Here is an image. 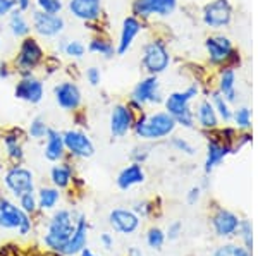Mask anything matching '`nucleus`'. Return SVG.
Here are the masks:
<instances>
[{
  "label": "nucleus",
  "mask_w": 258,
  "mask_h": 256,
  "mask_svg": "<svg viewBox=\"0 0 258 256\" xmlns=\"http://www.w3.org/2000/svg\"><path fill=\"white\" fill-rule=\"evenodd\" d=\"M135 134L140 139H162L165 136H169L176 129V121H174L172 115L167 112H157L153 115H141V119L135 121Z\"/></svg>",
  "instance_id": "nucleus-1"
},
{
  "label": "nucleus",
  "mask_w": 258,
  "mask_h": 256,
  "mask_svg": "<svg viewBox=\"0 0 258 256\" xmlns=\"http://www.w3.org/2000/svg\"><path fill=\"white\" fill-rule=\"evenodd\" d=\"M74 227H76V222H74L73 213H71L69 210H57V212L53 213V217L50 218L48 230L43 237L47 247L60 253L62 247L66 246V242L69 241V237L73 236Z\"/></svg>",
  "instance_id": "nucleus-2"
},
{
  "label": "nucleus",
  "mask_w": 258,
  "mask_h": 256,
  "mask_svg": "<svg viewBox=\"0 0 258 256\" xmlns=\"http://www.w3.org/2000/svg\"><path fill=\"white\" fill-rule=\"evenodd\" d=\"M45 59V50L35 36H26L19 43V50L14 60V71L21 77L31 76L35 69H38Z\"/></svg>",
  "instance_id": "nucleus-3"
},
{
  "label": "nucleus",
  "mask_w": 258,
  "mask_h": 256,
  "mask_svg": "<svg viewBox=\"0 0 258 256\" xmlns=\"http://www.w3.org/2000/svg\"><path fill=\"white\" fill-rule=\"evenodd\" d=\"M198 95L197 86H189L186 92H176L169 95V98L165 100V109L167 114L172 115L176 124H181L184 127H193L195 117L193 112L189 110V102Z\"/></svg>",
  "instance_id": "nucleus-4"
},
{
  "label": "nucleus",
  "mask_w": 258,
  "mask_h": 256,
  "mask_svg": "<svg viewBox=\"0 0 258 256\" xmlns=\"http://www.w3.org/2000/svg\"><path fill=\"white\" fill-rule=\"evenodd\" d=\"M0 227L7 230L18 229L21 236H26L31 230L30 215L24 213L19 206H16L7 198L0 196Z\"/></svg>",
  "instance_id": "nucleus-5"
},
{
  "label": "nucleus",
  "mask_w": 258,
  "mask_h": 256,
  "mask_svg": "<svg viewBox=\"0 0 258 256\" xmlns=\"http://www.w3.org/2000/svg\"><path fill=\"white\" fill-rule=\"evenodd\" d=\"M31 26L33 31L41 38H57L66 30V19L60 14L35 11L31 16Z\"/></svg>",
  "instance_id": "nucleus-6"
},
{
  "label": "nucleus",
  "mask_w": 258,
  "mask_h": 256,
  "mask_svg": "<svg viewBox=\"0 0 258 256\" xmlns=\"http://www.w3.org/2000/svg\"><path fill=\"white\" fill-rule=\"evenodd\" d=\"M4 184L16 198L23 196L24 193L35 191V177L33 172L26 167L21 165H14L4 176Z\"/></svg>",
  "instance_id": "nucleus-7"
},
{
  "label": "nucleus",
  "mask_w": 258,
  "mask_h": 256,
  "mask_svg": "<svg viewBox=\"0 0 258 256\" xmlns=\"http://www.w3.org/2000/svg\"><path fill=\"white\" fill-rule=\"evenodd\" d=\"M141 62H143V67L152 76H157V74L164 72L169 67L170 57L162 41H150L143 48V60Z\"/></svg>",
  "instance_id": "nucleus-8"
},
{
  "label": "nucleus",
  "mask_w": 258,
  "mask_h": 256,
  "mask_svg": "<svg viewBox=\"0 0 258 256\" xmlns=\"http://www.w3.org/2000/svg\"><path fill=\"white\" fill-rule=\"evenodd\" d=\"M66 151L76 158H90L95 153V144L90 136L78 129H68L62 133Z\"/></svg>",
  "instance_id": "nucleus-9"
},
{
  "label": "nucleus",
  "mask_w": 258,
  "mask_h": 256,
  "mask_svg": "<svg viewBox=\"0 0 258 256\" xmlns=\"http://www.w3.org/2000/svg\"><path fill=\"white\" fill-rule=\"evenodd\" d=\"M14 97L18 98V100L36 105V103H40L45 97L43 81L35 77V74L19 77V81L16 82V88H14Z\"/></svg>",
  "instance_id": "nucleus-10"
},
{
  "label": "nucleus",
  "mask_w": 258,
  "mask_h": 256,
  "mask_svg": "<svg viewBox=\"0 0 258 256\" xmlns=\"http://www.w3.org/2000/svg\"><path fill=\"white\" fill-rule=\"evenodd\" d=\"M53 97H55L57 105L62 110L68 112H74L81 107L83 103V95L80 86L74 81H62L53 88Z\"/></svg>",
  "instance_id": "nucleus-11"
},
{
  "label": "nucleus",
  "mask_w": 258,
  "mask_h": 256,
  "mask_svg": "<svg viewBox=\"0 0 258 256\" xmlns=\"http://www.w3.org/2000/svg\"><path fill=\"white\" fill-rule=\"evenodd\" d=\"M135 126V115H133V109L124 103H117L114 105L110 112V133L115 138H122Z\"/></svg>",
  "instance_id": "nucleus-12"
},
{
  "label": "nucleus",
  "mask_w": 258,
  "mask_h": 256,
  "mask_svg": "<svg viewBox=\"0 0 258 256\" xmlns=\"http://www.w3.org/2000/svg\"><path fill=\"white\" fill-rule=\"evenodd\" d=\"M232 18V7L229 0H214L203 11V23L210 28H222Z\"/></svg>",
  "instance_id": "nucleus-13"
},
{
  "label": "nucleus",
  "mask_w": 258,
  "mask_h": 256,
  "mask_svg": "<svg viewBox=\"0 0 258 256\" xmlns=\"http://www.w3.org/2000/svg\"><path fill=\"white\" fill-rule=\"evenodd\" d=\"M68 9L71 16L83 23H95L102 18V2L100 0H69Z\"/></svg>",
  "instance_id": "nucleus-14"
},
{
  "label": "nucleus",
  "mask_w": 258,
  "mask_h": 256,
  "mask_svg": "<svg viewBox=\"0 0 258 256\" xmlns=\"http://www.w3.org/2000/svg\"><path fill=\"white\" fill-rule=\"evenodd\" d=\"M177 0H135L133 12L140 18H150V16H169L174 12Z\"/></svg>",
  "instance_id": "nucleus-15"
},
{
  "label": "nucleus",
  "mask_w": 258,
  "mask_h": 256,
  "mask_svg": "<svg viewBox=\"0 0 258 256\" xmlns=\"http://www.w3.org/2000/svg\"><path fill=\"white\" fill-rule=\"evenodd\" d=\"M140 217L136 215L131 210H124V208H115L109 213V224L115 232L129 236V234L136 232L140 227Z\"/></svg>",
  "instance_id": "nucleus-16"
},
{
  "label": "nucleus",
  "mask_w": 258,
  "mask_h": 256,
  "mask_svg": "<svg viewBox=\"0 0 258 256\" xmlns=\"http://www.w3.org/2000/svg\"><path fill=\"white\" fill-rule=\"evenodd\" d=\"M131 102L145 105V103H159L160 93H159V79L157 76H148L147 79L140 81L133 90Z\"/></svg>",
  "instance_id": "nucleus-17"
},
{
  "label": "nucleus",
  "mask_w": 258,
  "mask_h": 256,
  "mask_svg": "<svg viewBox=\"0 0 258 256\" xmlns=\"http://www.w3.org/2000/svg\"><path fill=\"white\" fill-rule=\"evenodd\" d=\"M86 242H88V224H86L85 215H78L76 227H74L73 236L69 237V241L66 242V246L62 247L60 253L66 254V256L80 254L81 251L86 247Z\"/></svg>",
  "instance_id": "nucleus-18"
},
{
  "label": "nucleus",
  "mask_w": 258,
  "mask_h": 256,
  "mask_svg": "<svg viewBox=\"0 0 258 256\" xmlns=\"http://www.w3.org/2000/svg\"><path fill=\"white\" fill-rule=\"evenodd\" d=\"M141 31V23L138 21L136 16H129L122 21V30H120V38H119V43H117V48L115 52L119 55H124L129 48H131L133 41L138 36V33Z\"/></svg>",
  "instance_id": "nucleus-19"
},
{
  "label": "nucleus",
  "mask_w": 258,
  "mask_h": 256,
  "mask_svg": "<svg viewBox=\"0 0 258 256\" xmlns=\"http://www.w3.org/2000/svg\"><path fill=\"white\" fill-rule=\"evenodd\" d=\"M212 224H214V229L217 232V236H232V234L238 232L241 220L234 215L232 212H227V210H219L215 213V217L212 218Z\"/></svg>",
  "instance_id": "nucleus-20"
},
{
  "label": "nucleus",
  "mask_w": 258,
  "mask_h": 256,
  "mask_svg": "<svg viewBox=\"0 0 258 256\" xmlns=\"http://www.w3.org/2000/svg\"><path fill=\"white\" fill-rule=\"evenodd\" d=\"M47 144H45V158L48 162H60L66 156V146H64V139H62V133L53 127H48L47 131Z\"/></svg>",
  "instance_id": "nucleus-21"
},
{
  "label": "nucleus",
  "mask_w": 258,
  "mask_h": 256,
  "mask_svg": "<svg viewBox=\"0 0 258 256\" xmlns=\"http://www.w3.org/2000/svg\"><path fill=\"white\" fill-rule=\"evenodd\" d=\"M207 52L210 55V60L214 64H220V62L227 60L229 55L232 53V45L231 41L224 36H212L205 41Z\"/></svg>",
  "instance_id": "nucleus-22"
},
{
  "label": "nucleus",
  "mask_w": 258,
  "mask_h": 256,
  "mask_svg": "<svg viewBox=\"0 0 258 256\" xmlns=\"http://www.w3.org/2000/svg\"><path fill=\"white\" fill-rule=\"evenodd\" d=\"M145 177L147 176H145L143 167L135 162V163L127 165V167H124L122 170L119 172L117 186H119V189H122V191H127V189L133 188V186L145 183Z\"/></svg>",
  "instance_id": "nucleus-23"
},
{
  "label": "nucleus",
  "mask_w": 258,
  "mask_h": 256,
  "mask_svg": "<svg viewBox=\"0 0 258 256\" xmlns=\"http://www.w3.org/2000/svg\"><path fill=\"white\" fill-rule=\"evenodd\" d=\"M7 18H9V31L12 33V36H16V38H26V36H30L31 24L28 23L23 11L16 7V9L11 11V14Z\"/></svg>",
  "instance_id": "nucleus-24"
},
{
  "label": "nucleus",
  "mask_w": 258,
  "mask_h": 256,
  "mask_svg": "<svg viewBox=\"0 0 258 256\" xmlns=\"http://www.w3.org/2000/svg\"><path fill=\"white\" fill-rule=\"evenodd\" d=\"M231 153V146L229 144H222L219 141H210L209 143V153H207V162H205V170L210 172L215 165H219L224 158Z\"/></svg>",
  "instance_id": "nucleus-25"
},
{
  "label": "nucleus",
  "mask_w": 258,
  "mask_h": 256,
  "mask_svg": "<svg viewBox=\"0 0 258 256\" xmlns=\"http://www.w3.org/2000/svg\"><path fill=\"white\" fill-rule=\"evenodd\" d=\"M50 179H52L53 188L57 189H64L71 184L73 177V168H71L69 163H59L53 165L52 170H50Z\"/></svg>",
  "instance_id": "nucleus-26"
},
{
  "label": "nucleus",
  "mask_w": 258,
  "mask_h": 256,
  "mask_svg": "<svg viewBox=\"0 0 258 256\" xmlns=\"http://www.w3.org/2000/svg\"><path fill=\"white\" fill-rule=\"evenodd\" d=\"M4 144H6V153L7 158L14 163H21L24 158V151H23V144H21L18 134L7 133L4 134Z\"/></svg>",
  "instance_id": "nucleus-27"
},
{
  "label": "nucleus",
  "mask_w": 258,
  "mask_h": 256,
  "mask_svg": "<svg viewBox=\"0 0 258 256\" xmlns=\"http://www.w3.org/2000/svg\"><path fill=\"white\" fill-rule=\"evenodd\" d=\"M88 52L97 53V55H102V57H105V59H110V57H114V53H117L115 52L114 43H112L109 38H103L102 35H97L90 40Z\"/></svg>",
  "instance_id": "nucleus-28"
},
{
  "label": "nucleus",
  "mask_w": 258,
  "mask_h": 256,
  "mask_svg": "<svg viewBox=\"0 0 258 256\" xmlns=\"http://www.w3.org/2000/svg\"><path fill=\"white\" fill-rule=\"evenodd\" d=\"M40 210H53L60 200V193L57 188H41L36 195Z\"/></svg>",
  "instance_id": "nucleus-29"
},
{
  "label": "nucleus",
  "mask_w": 258,
  "mask_h": 256,
  "mask_svg": "<svg viewBox=\"0 0 258 256\" xmlns=\"http://www.w3.org/2000/svg\"><path fill=\"white\" fill-rule=\"evenodd\" d=\"M198 122L202 124L205 129H214L217 126V114L210 102H202L198 107Z\"/></svg>",
  "instance_id": "nucleus-30"
},
{
  "label": "nucleus",
  "mask_w": 258,
  "mask_h": 256,
  "mask_svg": "<svg viewBox=\"0 0 258 256\" xmlns=\"http://www.w3.org/2000/svg\"><path fill=\"white\" fill-rule=\"evenodd\" d=\"M234 71L232 69H226L220 76V95H224V98H227L229 102H232L236 98L234 95Z\"/></svg>",
  "instance_id": "nucleus-31"
},
{
  "label": "nucleus",
  "mask_w": 258,
  "mask_h": 256,
  "mask_svg": "<svg viewBox=\"0 0 258 256\" xmlns=\"http://www.w3.org/2000/svg\"><path fill=\"white\" fill-rule=\"evenodd\" d=\"M64 53L68 57H71V59L80 60L85 57L86 47H85V43L80 40H68V45H66V48H64Z\"/></svg>",
  "instance_id": "nucleus-32"
},
{
  "label": "nucleus",
  "mask_w": 258,
  "mask_h": 256,
  "mask_svg": "<svg viewBox=\"0 0 258 256\" xmlns=\"http://www.w3.org/2000/svg\"><path fill=\"white\" fill-rule=\"evenodd\" d=\"M19 208L28 215H31V213H35L38 210V200H36L35 191L24 193L23 196H19Z\"/></svg>",
  "instance_id": "nucleus-33"
},
{
  "label": "nucleus",
  "mask_w": 258,
  "mask_h": 256,
  "mask_svg": "<svg viewBox=\"0 0 258 256\" xmlns=\"http://www.w3.org/2000/svg\"><path fill=\"white\" fill-rule=\"evenodd\" d=\"M48 126L45 122V119L41 117H35L30 124V129H28V134L31 136L33 139H43L47 136Z\"/></svg>",
  "instance_id": "nucleus-34"
},
{
  "label": "nucleus",
  "mask_w": 258,
  "mask_h": 256,
  "mask_svg": "<svg viewBox=\"0 0 258 256\" xmlns=\"http://www.w3.org/2000/svg\"><path fill=\"white\" fill-rule=\"evenodd\" d=\"M36 7L41 12H48V14H60L64 9V2L62 0H35Z\"/></svg>",
  "instance_id": "nucleus-35"
},
{
  "label": "nucleus",
  "mask_w": 258,
  "mask_h": 256,
  "mask_svg": "<svg viewBox=\"0 0 258 256\" xmlns=\"http://www.w3.org/2000/svg\"><path fill=\"white\" fill-rule=\"evenodd\" d=\"M147 242L150 247H153V249H160L165 242V234L162 232L159 227H153V229H150L147 234Z\"/></svg>",
  "instance_id": "nucleus-36"
},
{
  "label": "nucleus",
  "mask_w": 258,
  "mask_h": 256,
  "mask_svg": "<svg viewBox=\"0 0 258 256\" xmlns=\"http://www.w3.org/2000/svg\"><path fill=\"white\" fill-rule=\"evenodd\" d=\"M41 64H43V71L47 76H53V74L59 72L62 67V62L57 55H45Z\"/></svg>",
  "instance_id": "nucleus-37"
},
{
  "label": "nucleus",
  "mask_w": 258,
  "mask_h": 256,
  "mask_svg": "<svg viewBox=\"0 0 258 256\" xmlns=\"http://www.w3.org/2000/svg\"><path fill=\"white\" fill-rule=\"evenodd\" d=\"M214 103H215V107H217V110H219V115L224 119V121H229V119L232 117V114H231V110H229V107H227V103L226 100L222 98V95L220 93H215L214 95Z\"/></svg>",
  "instance_id": "nucleus-38"
},
{
  "label": "nucleus",
  "mask_w": 258,
  "mask_h": 256,
  "mask_svg": "<svg viewBox=\"0 0 258 256\" xmlns=\"http://www.w3.org/2000/svg\"><path fill=\"white\" fill-rule=\"evenodd\" d=\"M238 230H241V236H243V239H244V244H246V247H248V249H251V247H253V229H251V224H249L248 220H241Z\"/></svg>",
  "instance_id": "nucleus-39"
},
{
  "label": "nucleus",
  "mask_w": 258,
  "mask_h": 256,
  "mask_svg": "<svg viewBox=\"0 0 258 256\" xmlns=\"http://www.w3.org/2000/svg\"><path fill=\"white\" fill-rule=\"evenodd\" d=\"M85 76H86V81H88L91 86H98L100 82H102V72H100L98 67H88Z\"/></svg>",
  "instance_id": "nucleus-40"
},
{
  "label": "nucleus",
  "mask_w": 258,
  "mask_h": 256,
  "mask_svg": "<svg viewBox=\"0 0 258 256\" xmlns=\"http://www.w3.org/2000/svg\"><path fill=\"white\" fill-rule=\"evenodd\" d=\"M172 146L176 148L177 151H184V153H188V155L195 153V148L191 146V144L186 141V139H182V138H174L172 139Z\"/></svg>",
  "instance_id": "nucleus-41"
},
{
  "label": "nucleus",
  "mask_w": 258,
  "mask_h": 256,
  "mask_svg": "<svg viewBox=\"0 0 258 256\" xmlns=\"http://www.w3.org/2000/svg\"><path fill=\"white\" fill-rule=\"evenodd\" d=\"M234 119H236V122H238V126L241 127H249V122H251V115H249L248 109H239L238 112H236Z\"/></svg>",
  "instance_id": "nucleus-42"
},
{
  "label": "nucleus",
  "mask_w": 258,
  "mask_h": 256,
  "mask_svg": "<svg viewBox=\"0 0 258 256\" xmlns=\"http://www.w3.org/2000/svg\"><path fill=\"white\" fill-rule=\"evenodd\" d=\"M18 7V2L16 0H0V18H6V16L11 14L12 9Z\"/></svg>",
  "instance_id": "nucleus-43"
},
{
  "label": "nucleus",
  "mask_w": 258,
  "mask_h": 256,
  "mask_svg": "<svg viewBox=\"0 0 258 256\" xmlns=\"http://www.w3.org/2000/svg\"><path fill=\"white\" fill-rule=\"evenodd\" d=\"M179 234H181V224H179V222H176V224H172V225L169 227L167 237L170 239V241H174V239L179 237Z\"/></svg>",
  "instance_id": "nucleus-44"
},
{
  "label": "nucleus",
  "mask_w": 258,
  "mask_h": 256,
  "mask_svg": "<svg viewBox=\"0 0 258 256\" xmlns=\"http://www.w3.org/2000/svg\"><path fill=\"white\" fill-rule=\"evenodd\" d=\"M100 242H102V246L105 247V249H112V247H114V239L107 232H103L102 236H100Z\"/></svg>",
  "instance_id": "nucleus-45"
},
{
  "label": "nucleus",
  "mask_w": 258,
  "mask_h": 256,
  "mask_svg": "<svg viewBox=\"0 0 258 256\" xmlns=\"http://www.w3.org/2000/svg\"><path fill=\"white\" fill-rule=\"evenodd\" d=\"M231 254L232 256H249V249L248 247H241V246H232Z\"/></svg>",
  "instance_id": "nucleus-46"
},
{
  "label": "nucleus",
  "mask_w": 258,
  "mask_h": 256,
  "mask_svg": "<svg viewBox=\"0 0 258 256\" xmlns=\"http://www.w3.org/2000/svg\"><path fill=\"white\" fill-rule=\"evenodd\" d=\"M74 112H76V115H74L76 122L80 124V126H86V115H85V112H80V109L74 110Z\"/></svg>",
  "instance_id": "nucleus-47"
},
{
  "label": "nucleus",
  "mask_w": 258,
  "mask_h": 256,
  "mask_svg": "<svg viewBox=\"0 0 258 256\" xmlns=\"http://www.w3.org/2000/svg\"><path fill=\"white\" fill-rule=\"evenodd\" d=\"M16 2H18V9L23 12H26L31 7V0H16Z\"/></svg>",
  "instance_id": "nucleus-48"
},
{
  "label": "nucleus",
  "mask_w": 258,
  "mask_h": 256,
  "mask_svg": "<svg viewBox=\"0 0 258 256\" xmlns=\"http://www.w3.org/2000/svg\"><path fill=\"white\" fill-rule=\"evenodd\" d=\"M198 198H200V189L198 188H193L189 191V195H188V201H189V203H195V201H197Z\"/></svg>",
  "instance_id": "nucleus-49"
},
{
  "label": "nucleus",
  "mask_w": 258,
  "mask_h": 256,
  "mask_svg": "<svg viewBox=\"0 0 258 256\" xmlns=\"http://www.w3.org/2000/svg\"><path fill=\"white\" fill-rule=\"evenodd\" d=\"M66 45H68V40H60L59 43H57V50H59V52H64Z\"/></svg>",
  "instance_id": "nucleus-50"
},
{
  "label": "nucleus",
  "mask_w": 258,
  "mask_h": 256,
  "mask_svg": "<svg viewBox=\"0 0 258 256\" xmlns=\"http://www.w3.org/2000/svg\"><path fill=\"white\" fill-rule=\"evenodd\" d=\"M129 256H143V254H141L136 247H131V249H129Z\"/></svg>",
  "instance_id": "nucleus-51"
},
{
  "label": "nucleus",
  "mask_w": 258,
  "mask_h": 256,
  "mask_svg": "<svg viewBox=\"0 0 258 256\" xmlns=\"http://www.w3.org/2000/svg\"><path fill=\"white\" fill-rule=\"evenodd\" d=\"M80 254H81V256H97V254H93V253H91V251L88 249V247H85V249H83Z\"/></svg>",
  "instance_id": "nucleus-52"
}]
</instances>
